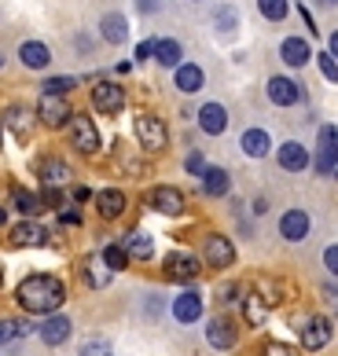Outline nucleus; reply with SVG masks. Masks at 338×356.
Returning <instances> with one entry per match:
<instances>
[{"label": "nucleus", "instance_id": "obj_44", "mask_svg": "<svg viewBox=\"0 0 338 356\" xmlns=\"http://www.w3.org/2000/svg\"><path fill=\"white\" fill-rule=\"evenodd\" d=\"M265 356H294V349L280 346V341H268V346H265Z\"/></svg>", "mask_w": 338, "mask_h": 356}, {"label": "nucleus", "instance_id": "obj_33", "mask_svg": "<svg viewBox=\"0 0 338 356\" xmlns=\"http://www.w3.org/2000/svg\"><path fill=\"white\" fill-rule=\"evenodd\" d=\"M11 199H15L19 213H26V220H33V213H41V199H37V195H30L26 188H15V191H11Z\"/></svg>", "mask_w": 338, "mask_h": 356}, {"label": "nucleus", "instance_id": "obj_35", "mask_svg": "<svg viewBox=\"0 0 338 356\" xmlns=\"http://www.w3.org/2000/svg\"><path fill=\"white\" fill-rule=\"evenodd\" d=\"M257 8H261V15L280 22L283 15H287V0H257Z\"/></svg>", "mask_w": 338, "mask_h": 356}, {"label": "nucleus", "instance_id": "obj_3", "mask_svg": "<svg viewBox=\"0 0 338 356\" xmlns=\"http://www.w3.org/2000/svg\"><path fill=\"white\" fill-rule=\"evenodd\" d=\"M136 140L144 143V151H151V154L166 151V143H169L166 122H162V118H154V114H140L136 118Z\"/></svg>", "mask_w": 338, "mask_h": 356}, {"label": "nucleus", "instance_id": "obj_27", "mask_svg": "<svg viewBox=\"0 0 338 356\" xmlns=\"http://www.w3.org/2000/svg\"><path fill=\"white\" fill-rule=\"evenodd\" d=\"M202 81H206L202 67H195V63H180V67H177V88L180 92H188V96H191V92L202 88Z\"/></svg>", "mask_w": 338, "mask_h": 356}, {"label": "nucleus", "instance_id": "obj_13", "mask_svg": "<svg viewBox=\"0 0 338 356\" xmlns=\"http://www.w3.org/2000/svg\"><path fill=\"white\" fill-rule=\"evenodd\" d=\"M280 235L287 243H302L309 235V213L305 209H287V213L280 217Z\"/></svg>", "mask_w": 338, "mask_h": 356}, {"label": "nucleus", "instance_id": "obj_32", "mask_svg": "<svg viewBox=\"0 0 338 356\" xmlns=\"http://www.w3.org/2000/svg\"><path fill=\"white\" fill-rule=\"evenodd\" d=\"M103 265H107L111 272H125V268H129V254H125V246H122V243L103 246Z\"/></svg>", "mask_w": 338, "mask_h": 356}, {"label": "nucleus", "instance_id": "obj_48", "mask_svg": "<svg viewBox=\"0 0 338 356\" xmlns=\"http://www.w3.org/2000/svg\"><path fill=\"white\" fill-rule=\"evenodd\" d=\"M328 51H331V56H335V59H338V30H335V33H331V48H328Z\"/></svg>", "mask_w": 338, "mask_h": 356}, {"label": "nucleus", "instance_id": "obj_6", "mask_svg": "<svg viewBox=\"0 0 338 356\" xmlns=\"http://www.w3.org/2000/svg\"><path fill=\"white\" fill-rule=\"evenodd\" d=\"M70 143L81 154H96L99 151V129L92 125V118H85V114L70 118Z\"/></svg>", "mask_w": 338, "mask_h": 356}, {"label": "nucleus", "instance_id": "obj_50", "mask_svg": "<svg viewBox=\"0 0 338 356\" xmlns=\"http://www.w3.org/2000/svg\"><path fill=\"white\" fill-rule=\"evenodd\" d=\"M320 4H323V8H338V0H320Z\"/></svg>", "mask_w": 338, "mask_h": 356}, {"label": "nucleus", "instance_id": "obj_7", "mask_svg": "<svg viewBox=\"0 0 338 356\" xmlns=\"http://www.w3.org/2000/svg\"><path fill=\"white\" fill-rule=\"evenodd\" d=\"M37 177H41V184H45V188H56V191H63V188H67V184L74 180L70 165L63 162L59 154H45L41 162H37Z\"/></svg>", "mask_w": 338, "mask_h": 356}, {"label": "nucleus", "instance_id": "obj_2", "mask_svg": "<svg viewBox=\"0 0 338 356\" xmlns=\"http://www.w3.org/2000/svg\"><path fill=\"white\" fill-rule=\"evenodd\" d=\"M162 272H166V280H177V283H191V280H199V257L188 254V250H173V254H166L162 261Z\"/></svg>", "mask_w": 338, "mask_h": 356}, {"label": "nucleus", "instance_id": "obj_47", "mask_svg": "<svg viewBox=\"0 0 338 356\" xmlns=\"http://www.w3.org/2000/svg\"><path fill=\"white\" fill-rule=\"evenodd\" d=\"M74 199L85 202V199H88V188H81V184H77V188H74Z\"/></svg>", "mask_w": 338, "mask_h": 356}, {"label": "nucleus", "instance_id": "obj_46", "mask_svg": "<svg viewBox=\"0 0 338 356\" xmlns=\"http://www.w3.org/2000/svg\"><path fill=\"white\" fill-rule=\"evenodd\" d=\"M45 202H48V206H59V202H63V195H59L56 188H45Z\"/></svg>", "mask_w": 338, "mask_h": 356}, {"label": "nucleus", "instance_id": "obj_1", "mask_svg": "<svg viewBox=\"0 0 338 356\" xmlns=\"http://www.w3.org/2000/svg\"><path fill=\"white\" fill-rule=\"evenodd\" d=\"M15 301L33 316H56L63 309V301H67V286H63V280H56V275L37 272V275H26L19 283Z\"/></svg>", "mask_w": 338, "mask_h": 356}, {"label": "nucleus", "instance_id": "obj_23", "mask_svg": "<svg viewBox=\"0 0 338 356\" xmlns=\"http://www.w3.org/2000/svg\"><path fill=\"white\" fill-rule=\"evenodd\" d=\"M173 316H177L180 323H195V320L202 316V298L191 294V290H188V294H180V298L173 301Z\"/></svg>", "mask_w": 338, "mask_h": 356}, {"label": "nucleus", "instance_id": "obj_22", "mask_svg": "<svg viewBox=\"0 0 338 356\" xmlns=\"http://www.w3.org/2000/svg\"><path fill=\"white\" fill-rule=\"evenodd\" d=\"M228 188H232L228 169H217V165H210V169L202 173V195H214V199H220V195H228Z\"/></svg>", "mask_w": 338, "mask_h": 356}, {"label": "nucleus", "instance_id": "obj_30", "mask_svg": "<svg viewBox=\"0 0 338 356\" xmlns=\"http://www.w3.org/2000/svg\"><path fill=\"white\" fill-rule=\"evenodd\" d=\"M180 56H184V51H180V44L177 41H169V37H162V41H154V59H159V67H180Z\"/></svg>", "mask_w": 338, "mask_h": 356}, {"label": "nucleus", "instance_id": "obj_36", "mask_svg": "<svg viewBox=\"0 0 338 356\" xmlns=\"http://www.w3.org/2000/svg\"><path fill=\"white\" fill-rule=\"evenodd\" d=\"M236 26H239V15H236V8H217V30L220 33H232V30H236Z\"/></svg>", "mask_w": 338, "mask_h": 356}, {"label": "nucleus", "instance_id": "obj_52", "mask_svg": "<svg viewBox=\"0 0 338 356\" xmlns=\"http://www.w3.org/2000/svg\"><path fill=\"white\" fill-rule=\"evenodd\" d=\"M0 286H4V268H0Z\"/></svg>", "mask_w": 338, "mask_h": 356}, {"label": "nucleus", "instance_id": "obj_17", "mask_svg": "<svg viewBox=\"0 0 338 356\" xmlns=\"http://www.w3.org/2000/svg\"><path fill=\"white\" fill-rule=\"evenodd\" d=\"M280 56H283V63H287V67H305L309 59H313V48H309V41L305 37H287V41L280 44Z\"/></svg>", "mask_w": 338, "mask_h": 356}, {"label": "nucleus", "instance_id": "obj_34", "mask_svg": "<svg viewBox=\"0 0 338 356\" xmlns=\"http://www.w3.org/2000/svg\"><path fill=\"white\" fill-rule=\"evenodd\" d=\"M77 77H51V81H45V96H67V92H74Z\"/></svg>", "mask_w": 338, "mask_h": 356}, {"label": "nucleus", "instance_id": "obj_4", "mask_svg": "<svg viewBox=\"0 0 338 356\" xmlns=\"http://www.w3.org/2000/svg\"><path fill=\"white\" fill-rule=\"evenodd\" d=\"M70 118H74V111H70L67 96H45V92H41V103H37V122L48 125V129H63V125H70Z\"/></svg>", "mask_w": 338, "mask_h": 356}, {"label": "nucleus", "instance_id": "obj_11", "mask_svg": "<svg viewBox=\"0 0 338 356\" xmlns=\"http://www.w3.org/2000/svg\"><path fill=\"white\" fill-rule=\"evenodd\" d=\"M328 341H331V320H328V316H313V320H305V327H302V346H305L309 353L323 349Z\"/></svg>", "mask_w": 338, "mask_h": 356}, {"label": "nucleus", "instance_id": "obj_25", "mask_svg": "<svg viewBox=\"0 0 338 356\" xmlns=\"http://www.w3.org/2000/svg\"><path fill=\"white\" fill-rule=\"evenodd\" d=\"M19 59H22L30 70H41V67H48V63H51V51H48L41 41H26V44L19 48Z\"/></svg>", "mask_w": 338, "mask_h": 356}, {"label": "nucleus", "instance_id": "obj_16", "mask_svg": "<svg viewBox=\"0 0 338 356\" xmlns=\"http://www.w3.org/2000/svg\"><path fill=\"white\" fill-rule=\"evenodd\" d=\"M70 331H74V323H70V316H48V320L41 323V341L45 346H63V341L70 338Z\"/></svg>", "mask_w": 338, "mask_h": 356}, {"label": "nucleus", "instance_id": "obj_8", "mask_svg": "<svg viewBox=\"0 0 338 356\" xmlns=\"http://www.w3.org/2000/svg\"><path fill=\"white\" fill-rule=\"evenodd\" d=\"M316 169L320 173H335L338 169V129L323 125L316 136Z\"/></svg>", "mask_w": 338, "mask_h": 356}, {"label": "nucleus", "instance_id": "obj_20", "mask_svg": "<svg viewBox=\"0 0 338 356\" xmlns=\"http://www.w3.org/2000/svg\"><path fill=\"white\" fill-rule=\"evenodd\" d=\"M99 33H103V41H111V44H125L129 41V19L118 15V11H111V15L99 19Z\"/></svg>", "mask_w": 338, "mask_h": 356}, {"label": "nucleus", "instance_id": "obj_42", "mask_svg": "<svg viewBox=\"0 0 338 356\" xmlns=\"http://www.w3.org/2000/svg\"><path fill=\"white\" fill-rule=\"evenodd\" d=\"M323 265H328L331 275H338V246H328V250H323Z\"/></svg>", "mask_w": 338, "mask_h": 356}, {"label": "nucleus", "instance_id": "obj_24", "mask_svg": "<svg viewBox=\"0 0 338 356\" xmlns=\"http://www.w3.org/2000/svg\"><path fill=\"white\" fill-rule=\"evenodd\" d=\"M239 143H243V154H250V158H265L272 151V140L265 129H246Z\"/></svg>", "mask_w": 338, "mask_h": 356}, {"label": "nucleus", "instance_id": "obj_38", "mask_svg": "<svg viewBox=\"0 0 338 356\" xmlns=\"http://www.w3.org/2000/svg\"><path fill=\"white\" fill-rule=\"evenodd\" d=\"M19 334H26V327H22V323H15V320H0V346L15 341Z\"/></svg>", "mask_w": 338, "mask_h": 356}, {"label": "nucleus", "instance_id": "obj_10", "mask_svg": "<svg viewBox=\"0 0 338 356\" xmlns=\"http://www.w3.org/2000/svg\"><path fill=\"white\" fill-rule=\"evenodd\" d=\"M147 206L154 209V213H162V217H180L184 213V195H180L177 188H154L151 195H147Z\"/></svg>", "mask_w": 338, "mask_h": 356}, {"label": "nucleus", "instance_id": "obj_51", "mask_svg": "<svg viewBox=\"0 0 338 356\" xmlns=\"http://www.w3.org/2000/svg\"><path fill=\"white\" fill-rule=\"evenodd\" d=\"M0 143H4V125H0Z\"/></svg>", "mask_w": 338, "mask_h": 356}, {"label": "nucleus", "instance_id": "obj_28", "mask_svg": "<svg viewBox=\"0 0 338 356\" xmlns=\"http://www.w3.org/2000/svg\"><path fill=\"white\" fill-rule=\"evenodd\" d=\"M243 316H246V323H250V327H261V323H265L268 305H265V298L257 294V290H254V294H246V298H243Z\"/></svg>", "mask_w": 338, "mask_h": 356}, {"label": "nucleus", "instance_id": "obj_18", "mask_svg": "<svg viewBox=\"0 0 338 356\" xmlns=\"http://www.w3.org/2000/svg\"><path fill=\"white\" fill-rule=\"evenodd\" d=\"M276 162L287 169V173H302V169L313 162V158H309V151L302 147V143H294V140H291V143H283V147L276 151Z\"/></svg>", "mask_w": 338, "mask_h": 356}, {"label": "nucleus", "instance_id": "obj_12", "mask_svg": "<svg viewBox=\"0 0 338 356\" xmlns=\"http://www.w3.org/2000/svg\"><path fill=\"white\" fill-rule=\"evenodd\" d=\"M236 338H239L236 323L225 320V316H214V320L206 323V341H210L214 349H232V346H236Z\"/></svg>", "mask_w": 338, "mask_h": 356}, {"label": "nucleus", "instance_id": "obj_41", "mask_svg": "<svg viewBox=\"0 0 338 356\" xmlns=\"http://www.w3.org/2000/svg\"><path fill=\"white\" fill-rule=\"evenodd\" d=\"M217 298H220V305H236L239 283H220V286H217Z\"/></svg>", "mask_w": 338, "mask_h": 356}, {"label": "nucleus", "instance_id": "obj_45", "mask_svg": "<svg viewBox=\"0 0 338 356\" xmlns=\"http://www.w3.org/2000/svg\"><path fill=\"white\" fill-rule=\"evenodd\" d=\"M59 220H63V224H81V213L70 206V209H63V213H59Z\"/></svg>", "mask_w": 338, "mask_h": 356}, {"label": "nucleus", "instance_id": "obj_9", "mask_svg": "<svg viewBox=\"0 0 338 356\" xmlns=\"http://www.w3.org/2000/svg\"><path fill=\"white\" fill-rule=\"evenodd\" d=\"M92 107H96L99 114H122V111H125V92H122V85L96 81V88H92Z\"/></svg>", "mask_w": 338, "mask_h": 356}, {"label": "nucleus", "instance_id": "obj_43", "mask_svg": "<svg viewBox=\"0 0 338 356\" xmlns=\"http://www.w3.org/2000/svg\"><path fill=\"white\" fill-rule=\"evenodd\" d=\"M154 56V41H144V44H136V63H147Z\"/></svg>", "mask_w": 338, "mask_h": 356}, {"label": "nucleus", "instance_id": "obj_39", "mask_svg": "<svg viewBox=\"0 0 338 356\" xmlns=\"http://www.w3.org/2000/svg\"><path fill=\"white\" fill-rule=\"evenodd\" d=\"M77 356H114V349L107 346V341H99V338H96V341H85Z\"/></svg>", "mask_w": 338, "mask_h": 356}, {"label": "nucleus", "instance_id": "obj_37", "mask_svg": "<svg viewBox=\"0 0 338 356\" xmlns=\"http://www.w3.org/2000/svg\"><path fill=\"white\" fill-rule=\"evenodd\" d=\"M316 63H320L323 77H328V81H335V85H338V59L331 56V51H320V56H316Z\"/></svg>", "mask_w": 338, "mask_h": 356}, {"label": "nucleus", "instance_id": "obj_40", "mask_svg": "<svg viewBox=\"0 0 338 356\" xmlns=\"http://www.w3.org/2000/svg\"><path fill=\"white\" fill-rule=\"evenodd\" d=\"M184 169H188V173H195V177H202V173H206V169H210V165H206V158H202L199 151H191V154L184 158Z\"/></svg>", "mask_w": 338, "mask_h": 356}, {"label": "nucleus", "instance_id": "obj_19", "mask_svg": "<svg viewBox=\"0 0 338 356\" xmlns=\"http://www.w3.org/2000/svg\"><path fill=\"white\" fill-rule=\"evenodd\" d=\"M199 125H202V133L220 136V133L228 129V111L220 107V103H202V111H199Z\"/></svg>", "mask_w": 338, "mask_h": 356}, {"label": "nucleus", "instance_id": "obj_15", "mask_svg": "<svg viewBox=\"0 0 338 356\" xmlns=\"http://www.w3.org/2000/svg\"><path fill=\"white\" fill-rule=\"evenodd\" d=\"M45 243H48V232L37 220H22L11 228V246H45Z\"/></svg>", "mask_w": 338, "mask_h": 356}, {"label": "nucleus", "instance_id": "obj_29", "mask_svg": "<svg viewBox=\"0 0 338 356\" xmlns=\"http://www.w3.org/2000/svg\"><path fill=\"white\" fill-rule=\"evenodd\" d=\"M4 125H11L15 129V136H30V129H33V114L26 111V107H8L4 111Z\"/></svg>", "mask_w": 338, "mask_h": 356}, {"label": "nucleus", "instance_id": "obj_26", "mask_svg": "<svg viewBox=\"0 0 338 356\" xmlns=\"http://www.w3.org/2000/svg\"><path fill=\"white\" fill-rule=\"evenodd\" d=\"M122 246H125V254L133 261H151L154 257V243H151V235H144V232H133Z\"/></svg>", "mask_w": 338, "mask_h": 356}, {"label": "nucleus", "instance_id": "obj_31", "mask_svg": "<svg viewBox=\"0 0 338 356\" xmlns=\"http://www.w3.org/2000/svg\"><path fill=\"white\" fill-rule=\"evenodd\" d=\"M81 275H85V283H88V286H107V283H111V268L103 265V257H88Z\"/></svg>", "mask_w": 338, "mask_h": 356}, {"label": "nucleus", "instance_id": "obj_49", "mask_svg": "<svg viewBox=\"0 0 338 356\" xmlns=\"http://www.w3.org/2000/svg\"><path fill=\"white\" fill-rule=\"evenodd\" d=\"M4 224H8V209L0 206V228H4Z\"/></svg>", "mask_w": 338, "mask_h": 356}, {"label": "nucleus", "instance_id": "obj_14", "mask_svg": "<svg viewBox=\"0 0 338 356\" xmlns=\"http://www.w3.org/2000/svg\"><path fill=\"white\" fill-rule=\"evenodd\" d=\"M268 99L276 103V107H291V103L302 99V85L291 81V77H272L268 81Z\"/></svg>", "mask_w": 338, "mask_h": 356}, {"label": "nucleus", "instance_id": "obj_5", "mask_svg": "<svg viewBox=\"0 0 338 356\" xmlns=\"http://www.w3.org/2000/svg\"><path fill=\"white\" fill-rule=\"evenodd\" d=\"M202 261L210 268H232L236 265V243L225 239V235H206L202 239Z\"/></svg>", "mask_w": 338, "mask_h": 356}, {"label": "nucleus", "instance_id": "obj_21", "mask_svg": "<svg viewBox=\"0 0 338 356\" xmlns=\"http://www.w3.org/2000/svg\"><path fill=\"white\" fill-rule=\"evenodd\" d=\"M96 209H99L103 220H118V217L125 213V195H122L118 188L99 191V195H96Z\"/></svg>", "mask_w": 338, "mask_h": 356}]
</instances>
